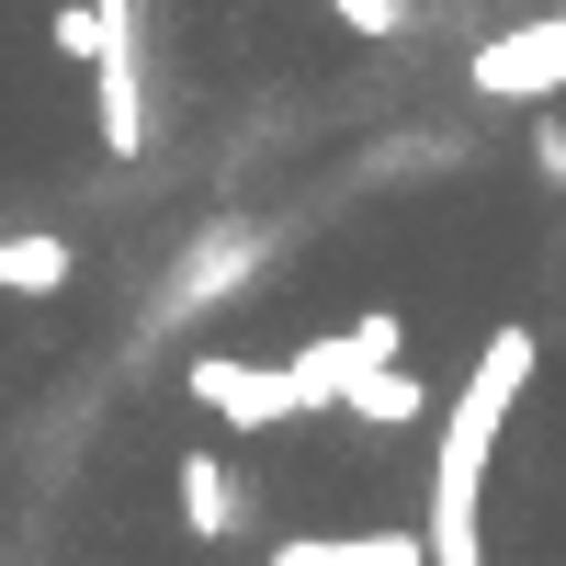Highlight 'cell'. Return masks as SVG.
<instances>
[{
	"label": "cell",
	"mask_w": 566,
	"mask_h": 566,
	"mask_svg": "<svg viewBox=\"0 0 566 566\" xmlns=\"http://www.w3.org/2000/svg\"><path fill=\"white\" fill-rule=\"evenodd\" d=\"M544 340L533 328H499L464 374V397L442 408V453H431V522H419V555L431 566H488V533H476V499H488V453L510 431V408H522Z\"/></svg>",
	"instance_id": "1"
},
{
	"label": "cell",
	"mask_w": 566,
	"mask_h": 566,
	"mask_svg": "<svg viewBox=\"0 0 566 566\" xmlns=\"http://www.w3.org/2000/svg\"><path fill=\"white\" fill-rule=\"evenodd\" d=\"M91 23H103V45H91L103 148H114V159H136V148H148V23H136V0H91Z\"/></svg>",
	"instance_id": "2"
},
{
	"label": "cell",
	"mask_w": 566,
	"mask_h": 566,
	"mask_svg": "<svg viewBox=\"0 0 566 566\" xmlns=\"http://www.w3.org/2000/svg\"><path fill=\"white\" fill-rule=\"evenodd\" d=\"M408 352V317L397 306H363L340 340H306V352H283V386H295V408H340V386L352 374H374V363H397Z\"/></svg>",
	"instance_id": "3"
},
{
	"label": "cell",
	"mask_w": 566,
	"mask_h": 566,
	"mask_svg": "<svg viewBox=\"0 0 566 566\" xmlns=\"http://www.w3.org/2000/svg\"><path fill=\"white\" fill-rule=\"evenodd\" d=\"M464 80H476L488 103H555V91H566V12H544V23H510V34H488Z\"/></svg>",
	"instance_id": "4"
},
{
	"label": "cell",
	"mask_w": 566,
	"mask_h": 566,
	"mask_svg": "<svg viewBox=\"0 0 566 566\" xmlns=\"http://www.w3.org/2000/svg\"><path fill=\"white\" fill-rule=\"evenodd\" d=\"M193 408L227 419V431H295V386H283V363H239V352H205L193 363Z\"/></svg>",
	"instance_id": "5"
},
{
	"label": "cell",
	"mask_w": 566,
	"mask_h": 566,
	"mask_svg": "<svg viewBox=\"0 0 566 566\" xmlns=\"http://www.w3.org/2000/svg\"><path fill=\"white\" fill-rule=\"evenodd\" d=\"M250 272H261V227H205V239H193V261L170 272V317H205L216 295H239Z\"/></svg>",
	"instance_id": "6"
},
{
	"label": "cell",
	"mask_w": 566,
	"mask_h": 566,
	"mask_svg": "<svg viewBox=\"0 0 566 566\" xmlns=\"http://www.w3.org/2000/svg\"><path fill=\"white\" fill-rule=\"evenodd\" d=\"M181 533L193 544H239L250 533V499L227 476V453H181Z\"/></svg>",
	"instance_id": "7"
},
{
	"label": "cell",
	"mask_w": 566,
	"mask_h": 566,
	"mask_svg": "<svg viewBox=\"0 0 566 566\" xmlns=\"http://www.w3.org/2000/svg\"><path fill=\"white\" fill-rule=\"evenodd\" d=\"M272 566H431V555H419L408 522H386V533H295V544H272Z\"/></svg>",
	"instance_id": "8"
},
{
	"label": "cell",
	"mask_w": 566,
	"mask_h": 566,
	"mask_svg": "<svg viewBox=\"0 0 566 566\" xmlns=\"http://www.w3.org/2000/svg\"><path fill=\"white\" fill-rule=\"evenodd\" d=\"M69 272H80V250L57 227H12V239H0V295H57Z\"/></svg>",
	"instance_id": "9"
},
{
	"label": "cell",
	"mask_w": 566,
	"mask_h": 566,
	"mask_svg": "<svg viewBox=\"0 0 566 566\" xmlns=\"http://www.w3.org/2000/svg\"><path fill=\"white\" fill-rule=\"evenodd\" d=\"M340 408H352V419H386V431H397V419H431V386H419V363L397 352V363L352 374V386H340Z\"/></svg>",
	"instance_id": "10"
},
{
	"label": "cell",
	"mask_w": 566,
	"mask_h": 566,
	"mask_svg": "<svg viewBox=\"0 0 566 566\" xmlns=\"http://www.w3.org/2000/svg\"><path fill=\"white\" fill-rule=\"evenodd\" d=\"M328 12H340L352 34H374V45H386V34H408V0H328Z\"/></svg>",
	"instance_id": "11"
},
{
	"label": "cell",
	"mask_w": 566,
	"mask_h": 566,
	"mask_svg": "<svg viewBox=\"0 0 566 566\" xmlns=\"http://www.w3.org/2000/svg\"><path fill=\"white\" fill-rule=\"evenodd\" d=\"M91 45H103V23H91V0H69L57 12V57H91Z\"/></svg>",
	"instance_id": "12"
},
{
	"label": "cell",
	"mask_w": 566,
	"mask_h": 566,
	"mask_svg": "<svg viewBox=\"0 0 566 566\" xmlns=\"http://www.w3.org/2000/svg\"><path fill=\"white\" fill-rule=\"evenodd\" d=\"M533 170H544V181H566V125H544V136H533Z\"/></svg>",
	"instance_id": "13"
}]
</instances>
